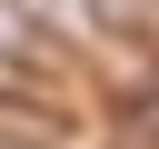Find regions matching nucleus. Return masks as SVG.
<instances>
[{
	"label": "nucleus",
	"mask_w": 159,
	"mask_h": 149,
	"mask_svg": "<svg viewBox=\"0 0 159 149\" xmlns=\"http://www.w3.org/2000/svg\"><path fill=\"white\" fill-rule=\"evenodd\" d=\"M30 10H40L60 40H99V30H109V20H99V0H30Z\"/></svg>",
	"instance_id": "obj_1"
},
{
	"label": "nucleus",
	"mask_w": 159,
	"mask_h": 149,
	"mask_svg": "<svg viewBox=\"0 0 159 149\" xmlns=\"http://www.w3.org/2000/svg\"><path fill=\"white\" fill-rule=\"evenodd\" d=\"M99 20L119 40H159V0H99Z\"/></svg>",
	"instance_id": "obj_2"
},
{
	"label": "nucleus",
	"mask_w": 159,
	"mask_h": 149,
	"mask_svg": "<svg viewBox=\"0 0 159 149\" xmlns=\"http://www.w3.org/2000/svg\"><path fill=\"white\" fill-rule=\"evenodd\" d=\"M0 149H30V139H10V129H0Z\"/></svg>",
	"instance_id": "obj_3"
}]
</instances>
